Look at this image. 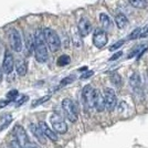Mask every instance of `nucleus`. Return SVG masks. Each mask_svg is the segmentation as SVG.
<instances>
[{
	"mask_svg": "<svg viewBox=\"0 0 148 148\" xmlns=\"http://www.w3.org/2000/svg\"><path fill=\"white\" fill-rule=\"evenodd\" d=\"M18 95H19L18 90H11V91H9V92L7 93V97H8V99H10L11 102L14 101Z\"/></svg>",
	"mask_w": 148,
	"mask_h": 148,
	"instance_id": "a878e982",
	"label": "nucleus"
},
{
	"mask_svg": "<svg viewBox=\"0 0 148 148\" xmlns=\"http://www.w3.org/2000/svg\"><path fill=\"white\" fill-rule=\"evenodd\" d=\"M62 110L64 112L65 117L68 118L71 123H74L77 121V110L76 106L73 103V101L70 99H64L62 101Z\"/></svg>",
	"mask_w": 148,
	"mask_h": 148,
	"instance_id": "20e7f679",
	"label": "nucleus"
},
{
	"mask_svg": "<svg viewBox=\"0 0 148 148\" xmlns=\"http://www.w3.org/2000/svg\"><path fill=\"white\" fill-rule=\"evenodd\" d=\"M10 102H11L10 99H8V101H6V99H1V101H0V110L3 108V107H6Z\"/></svg>",
	"mask_w": 148,
	"mask_h": 148,
	"instance_id": "7c9ffc66",
	"label": "nucleus"
},
{
	"mask_svg": "<svg viewBox=\"0 0 148 148\" xmlns=\"http://www.w3.org/2000/svg\"><path fill=\"white\" fill-rule=\"evenodd\" d=\"M16 70H17L18 75L25 76V74H27V71H28V65H27V63H25V60L20 59V60L17 61V63H16Z\"/></svg>",
	"mask_w": 148,
	"mask_h": 148,
	"instance_id": "f3484780",
	"label": "nucleus"
},
{
	"mask_svg": "<svg viewBox=\"0 0 148 148\" xmlns=\"http://www.w3.org/2000/svg\"><path fill=\"white\" fill-rule=\"evenodd\" d=\"M2 79H3V71H2V68H0V83L2 82Z\"/></svg>",
	"mask_w": 148,
	"mask_h": 148,
	"instance_id": "72a5a7b5",
	"label": "nucleus"
},
{
	"mask_svg": "<svg viewBox=\"0 0 148 148\" xmlns=\"http://www.w3.org/2000/svg\"><path fill=\"white\" fill-rule=\"evenodd\" d=\"M50 95H45V96H43V97H40L39 99H37V101H34L32 104H31V107L32 108H34V107H38L39 105H41V104H43V103H45L47 101H49L50 99Z\"/></svg>",
	"mask_w": 148,
	"mask_h": 148,
	"instance_id": "5701e85b",
	"label": "nucleus"
},
{
	"mask_svg": "<svg viewBox=\"0 0 148 148\" xmlns=\"http://www.w3.org/2000/svg\"><path fill=\"white\" fill-rule=\"evenodd\" d=\"M94 94L95 90L92 85H85L82 90V102L86 110L94 108Z\"/></svg>",
	"mask_w": 148,
	"mask_h": 148,
	"instance_id": "39448f33",
	"label": "nucleus"
},
{
	"mask_svg": "<svg viewBox=\"0 0 148 148\" xmlns=\"http://www.w3.org/2000/svg\"><path fill=\"white\" fill-rule=\"evenodd\" d=\"M38 126L40 127L41 132L43 133L44 136H45L47 138L51 139L52 142H56V140H58L56 133L53 130H51L49 126H48V124L45 123V122H43V121H40V122H39V124H38Z\"/></svg>",
	"mask_w": 148,
	"mask_h": 148,
	"instance_id": "ddd939ff",
	"label": "nucleus"
},
{
	"mask_svg": "<svg viewBox=\"0 0 148 148\" xmlns=\"http://www.w3.org/2000/svg\"><path fill=\"white\" fill-rule=\"evenodd\" d=\"M81 34L79 33L77 30H73V33H72V41H73V44L76 47V48H81L82 47V39H81Z\"/></svg>",
	"mask_w": 148,
	"mask_h": 148,
	"instance_id": "6ab92c4d",
	"label": "nucleus"
},
{
	"mask_svg": "<svg viewBox=\"0 0 148 148\" xmlns=\"http://www.w3.org/2000/svg\"><path fill=\"white\" fill-rule=\"evenodd\" d=\"M27 99H28V96L23 95V96L21 97V99H20V102H19V103H17V106H20V105H22L25 102V101H27Z\"/></svg>",
	"mask_w": 148,
	"mask_h": 148,
	"instance_id": "2f4dec72",
	"label": "nucleus"
},
{
	"mask_svg": "<svg viewBox=\"0 0 148 148\" xmlns=\"http://www.w3.org/2000/svg\"><path fill=\"white\" fill-rule=\"evenodd\" d=\"M115 23L117 25V28L124 29L127 25V23H128V20H127L125 14H123V13H117L116 17H115Z\"/></svg>",
	"mask_w": 148,
	"mask_h": 148,
	"instance_id": "a211bd4d",
	"label": "nucleus"
},
{
	"mask_svg": "<svg viewBox=\"0 0 148 148\" xmlns=\"http://www.w3.org/2000/svg\"><path fill=\"white\" fill-rule=\"evenodd\" d=\"M99 22H101L102 30L111 31L113 29V21L106 13H101L99 14Z\"/></svg>",
	"mask_w": 148,
	"mask_h": 148,
	"instance_id": "dca6fc26",
	"label": "nucleus"
},
{
	"mask_svg": "<svg viewBox=\"0 0 148 148\" xmlns=\"http://www.w3.org/2000/svg\"><path fill=\"white\" fill-rule=\"evenodd\" d=\"M104 101H105V108L108 112H112L117 105V97L116 93L113 88L106 87L104 90Z\"/></svg>",
	"mask_w": 148,
	"mask_h": 148,
	"instance_id": "6e6552de",
	"label": "nucleus"
},
{
	"mask_svg": "<svg viewBox=\"0 0 148 148\" xmlns=\"http://www.w3.org/2000/svg\"><path fill=\"white\" fill-rule=\"evenodd\" d=\"M9 146H10V148H23L18 142H17V140H12V142L10 143Z\"/></svg>",
	"mask_w": 148,
	"mask_h": 148,
	"instance_id": "c756f323",
	"label": "nucleus"
},
{
	"mask_svg": "<svg viewBox=\"0 0 148 148\" xmlns=\"http://www.w3.org/2000/svg\"><path fill=\"white\" fill-rule=\"evenodd\" d=\"M94 108L97 112H103L105 110L104 95L97 90H95V94H94Z\"/></svg>",
	"mask_w": 148,
	"mask_h": 148,
	"instance_id": "2eb2a0df",
	"label": "nucleus"
},
{
	"mask_svg": "<svg viewBox=\"0 0 148 148\" xmlns=\"http://www.w3.org/2000/svg\"><path fill=\"white\" fill-rule=\"evenodd\" d=\"M74 80H75V76H74V75H70V76H66L65 79H63V80L61 81V83H60V87L68 85V84H70V83H72Z\"/></svg>",
	"mask_w": 148,
	"mask_h": 148,
	"instance_id": "393cba45",
	"label": "nucleus"
},
{
	"mask_svg": "<svg viewBox=\"0 0 148 148\" xmlns=\"http://www.w3.org/2000/svg\"><path fill=\"white\" fill-rule=\"evenodd\" d=\"M122 56H123V52H122V51H118V52H116V53L112 56V58H110V61H115V60L119 59Z\"/></svg>",
	"mask_w": 148,
	"mask_h": 148,
	"instance_id": "c85d7f7f",
	"label": "nucleus"
},
{
	"mask_svg": "<svg viewBox=\"0 0 148 148\" xmlns=\"http://www.w3.org/2000/svg\"><path fill=\"white\" fill-rule=\"evenodd\" d=\"M108 42V37H107V33L106 31L102 30V29H99L94 32V36H93V44L99 48V49H102L104 48L105 45Z\"/></svg>",
	"mask_w": 148,
	"mask_h": 148,
	"instance_id": "9d476101",
	"label": "nucleus"
},
{
	"mask_svg": "<svg viewBox=\"0 0 148 148\" xmlns=\"http://www.w3.org/2000/svg\"><path fill=\"white\" fill-rule=\"evenodd\" d=\"M77 31L81 34V37H87L91 33V31H92V23L90 22V20L86 17L81 18V20L79 21Z\"/></svg>",
	"mask_w": 148,
	"mask_h": 148,
	"instance_id": "f8f14e48",
	"label": "nucleus"
},
{
	"mask_svg": "<svg viewBox=\"0 0 148 148\" xmlns=\"http://www.w3.org/2000/svg\"><path fill=\"white\" fill-rule=\"evenodd\" d=\"M13 136L16 137V140L22 146L23 148H38L30 140L29 136L27 134V132L21 125H16L13 127Z\"/></svg>",
	"mask_w": 148,
	"mask_h": 148,
	"instance_id": "7ed1b4c3",
	"label": "nucleus"
},
{
	"mask_svg": "<svg viewBox=\"0 0 148 148\" xmlns=\"http://www.w3.org/2000/svg\"><path fill=\"white\" fill-rule=\"evenodd\" d=\"M50 121H51L52 127H53L56 133H58V134H65L68 132V125L65 123V121L59 114L54 113L53 115H51Z\"/></svg>",
	"mask_w": 148,
	"mask_h": 148,
	"instance_id": "1a4fd4ad",
	"label": "nucleus"
},
{
	"mask_svg": "<svg viewBox=\"0 0 148 148\" xmlns=\"http://www.w3.org/2000/svg\"><path fill=\"white\" fill-rule=\"evenodd\" d=\"M140 32H142V29H140V28H136V29H134V30L130 32V36H128V40H135V39H137V38H139Z\"/></svg>",
	"mask_w": 148,
	"mask_h": 148,
	"instance_id": "b1692460",
	"label": "nucleus"
},
{
	"mask_svg": "<svg viewBox=\"0 0 148 148\" xmlns=\"http://www.w3.org/2000/svg\"><path fill=\"white\" fill-rule=\"evenodd\" d=\"M43 36L47 47L50 49L51 52H56L61 48V40L60 37L58 36L56 31L51 28H44L43 29Z\"/></svg>",
	"mask_w": 148,
	"mask_h": 148,
	"instance_id": "f03ea898",
	"label": "nucleus"
},
{
	"mask_svg": "<svg viewBox=\"0 0 148 148\" xmlns=\"http://www.w3.org/2000/svg\"><path fill=\"white\" fill-rule=\"evenodd\" d=\"M146 37H148V28H146V30L140 32V36H139V38H146Z\"/></svg>",
	"mask_w": 148,
	"mask_h": 148,
	"instance_id": "473e14b6",
	"label": "nucleus"
},
{
	"mask_svg": "<svg viewBox=\"0 0 148 148\" xmlns=\"http://www.w3.org/2000/svg\"><path fill=\"white\" fill-rule=\"evenodd\" d=\"M33 51L36 60L39 63H45L49 59L48 47L43 36V29H37L33 37Z\"/></svg>",
	"mask_w": 148,
	"mask_h": 148,
	"instance_id": "f257e3e1",
	"label": "nucleus"
},
{
	"mask_svg": "<svg viewBox=\"0 0 148 148\" xmlns=\"http://www.w3.org/2000/svg\"><path fill=\"white\" fill-rule=\"evenodd\" d=\"M70 62H71L70 56H66V54H63L58 59V65L59 66H65V65L70 64Z\"/></svg>",
	"mask_w": 148,
	"mask_h": 148,
	"instance_id": "4be33fe9",
	"label": "nucleus"
},
{
	"mask_svg": "<svg viewBox=\"0 0 148 148\" xmlns=\"http://www.w3.org/2000/svg\"><path fill=\"white\" fill-rule=\"evenodd\" d=\"M132 6L137 9H145L147 7V1L146 0H128Z\"/></svg>",
	"mask_w": 148,
	"mask_h": 148,
	"instance_id": "aec40b11",
	"label": "nucleus"
},
{
	"mask_svg": "<svg viewBox=\"0 0 148 148\" xmlns=\"http://www.w3.org/2000/svg\"><path fill=\"white\" fill-rule=\"evenodd\" d=\"M8 38H9V43L11 49L16 52H20L22 50V39L19 31L14 28H11L8 32Z\"/></svg>",
	"mask_w": 148,
	"mask_h": 148,
	"instance_id": "0eeeda50",
	"label": "nucleus"
},
{
	"mask_svg": "<svg viewBox=\"0 0 148 148\" xmlns=\"http://www.w3.org/2000/svg\"><path fill=\"white\" fill-rule=\"evenodd\" d=\"M93 74H94V71H87V72H85L84 74H82L81 75V79L82 80H85V79H88V77H91Z\"/></svg>",
	"mask_w": 148,
	"mask_h": 148,
	"instance_id": "cd10ccee",
	"label": "nucleus"
},
{
	"mask_svg": "<svg viewBox=\"0 0 148 148\" xmlns=\"http://www.w3.org/2000/svg\"><path fill=\"white\" fill-rule=\"evenodd\" d=\"M29 128H30L31 133H32V135L34 136L36 138H37V140L41 145H45V143H47V137L44 136V134L41 132V130H40V127L38 126V125H36V124H30V126H29Z\"/></svg>",
	"mask_w": 148,
	"mask_h": 148,
	"instance_id": "4468645a",
	"label": "nucleus"
},
{
	"mask_svg": "<svg viewBox=\"0 0 148 148\" xmlns=\"http://www.w3.org/2000/svg\"><path fill=\"white\" fill-rule=\"evenodd\" d=\"M13 68H14V60H13L12 54L9 51H6L3 56V62H2V71L6 74H11Z\"/></svg>",
	"mask_w": 148,
	"mask_h": 148,
	"instance_id": "9b49d317",
	"label": "nucleus"
},
{
	"mask_svg": "<svg viewBox=\"0 0 148 148\" xmlns=\"http://www.w3.org/2000/svg\"><path fill=\"white\" fill-rule=\"evenodd\" d=\"M124 43H125V40H119V41L115 42L113 45H111V47H110V51H115V50H117L118 48L123 47Z\"/></svg>",
	"mask_w": 148,
	"mask_h": 148,
	"instance_id": "bb28decb",
	"label": "nucleus"
},
{
	"mask_svg": "<svg viewBox=\"0 0 148 148\" xmlns=\"http://www.w3.org/2000/svg\"><path fill=\"white\" fill-rule=\"evenodd\" d=\"M111 81L112 83L115 85L116 87H121L122 86V76L119 75L118 73H116V72H114V73H112L111 75Z\"/></svg>",
	"mask_w": 148,
	"mask_h": 148,
	"instance_id": "412c9836",
	"label": "nucleus"
},
{
	"mask_svg": "<svg viewBox=\"0 0 148 148\" xmlns=\"http://www.w3.org/2000/svg\"><path fill=\"white\" fill-rule=\"evenodd\" d=\"M130 86L132 92L134 94L136 99L142 101L144 99V93H143L142 88V82H140V77L137 73H134L130 79Z\"/></svg>",
	"mask_w": 148,
	"mask_h": 148,
	"instance_id": "423d86ee",
	"label": "nucleus"
}]
</instances>
